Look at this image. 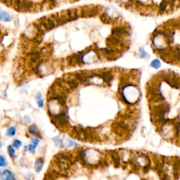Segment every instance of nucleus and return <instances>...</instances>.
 Segmentation results:
<instances>
[{
    "label": "nucleus",
    "mask_w": 180,
    "mask_h": 180,
    "mask_svg": "<svg viewBox=\"0 0 180 180\" xmlns=\"http://www.w3.org/2000/svg\"><path fill=\"white\" fill-rule=\"evenodd\" d=\"M82 158L86 163L91 165L96 164L100 160V153L94 150L89 149L83 153Z\"/></svg>",
    "instance_id": "1"
},
{
    "label": "nucleus",
    "mask_w": 180,
    "mask_h": 180,
    "mask_svg": "<svg viewBox=\"0 0 180 180\" xmlns=\"http://www.w3.org/2000/svg\"><path fill=\"white\" fill-rule=\"evenodd\" d=\"M16 4L19 11H27L33 7V3L28 0H16Z\"/></svg>",
    "instance_id": "2"
},
{
    "label": "nucleus",
    "mask_w": 180,
    "mask_h": 180,
    "mask_svg": "<svg viewBox=\"0 0 180 180\" xmlns=\"http://www.w3.org/2000/svg\"><path fill=\"white\" fill-rule=\"evenodd\" d=\"M137 164L139 165V166L143 168H146L148 165H149V159L145 156H143V154H141L140 156H137Z\"/></svg>",
    "instance_id": "3"
},
{
    "label": "nucleus",
    "mask_w": 180,
    "mask_h": 180,
    "mask_svg": "<svg viewBox=\"0 0 180 180\" xmlns=\"http://www.w3.org/2000/svg\"><path fill=\"white\" fill-rule=\"evenodd\" d=\"M0 180H16V179L11 171L5 170L0 174Z\"/></svg>",
    "instance_id": "4"
},
{
    "label": "nucleus",
    "mask_w": 180,
    "mask_h": 180,
    "mask_svg": "<svg viewBox=\"0 0 180 180\" xmlns=\"http://www.w3.org/2000/svg\"><path fill=\"white\" fill-rule=\"evenodd\" d=\"M0 21L3 22H10L11 21V17L8 13L0 9Z\"/></svg>",
    "instance_id": "5"
},
{
    "label": "nucleus",
    "mask_w": 180,
    "mask_h": 180,
    "mask_svg": "<svg viewBox=\"0 0 180 180\" xmlns=\"http://www.w3.org/2000/svg\"><path fill=\"white\" fill-rule=\"evenodd\" d=\"M100 78H102L105 82H111L112 80V76L108 72H104L100 75Z\"/></svg>",
    "instance_id": "6"
},
{
    "label": "nucleus",
    "mask_w": 180,
    "mask_h": 180,
    "mask_svg": "<svg viewBox=\"0 0 180 180\" xmlns=\"http://www.w3.org/2000/svg\"><path fill=\"white\" fill-rule=\"evenodd\" d=\"M62 144L66 147H70V146H78V143L75 141L70 140L68 139H65L63 141H61Z\"/></svg>",
    "instance_id": "7"
},
{
    "label": "nucleus",
    "mask_w": 180,
    "mask_h": 180,
    "mask_svg": "<svg viewBox=\"0 0 180 180\" xmlns=\"http://www.w3.org/2000/svg\"><path fill=\"white\" fill-rule=\"evenodd\" d=\"M42 168H43V161H42L41 159H38L37 160H36L35 164V168L36 172H40V171L42 170Z\"/></svg>",
    "instance_id": "8"
},
{
    "label": "nucleus",
    "mask_w": 180,
    "mask_h": 180,
    "mask_svg": "<svg viewBox=\"0 0 180 180\" xmlns=\"http://www.w3.org/2000/svg\"><path fill=\"white\" fill-rule=\"evenodd\" d=\"M16 127H11L8 128V129L6 130V134L7 137H14L15 134H16Z\"/></svg>",
    "instance_id": "9"
},
{
    "label": "nucleus",
    "mask_w": 180,
    "mask_h": 180,
    "mask_svg": "<svg viewBox=\"0 0 180 180\" xmlns=\"http://www.w3.org/2000/svg\"><path fill=\"white\" fill-rule=\"evenodd\" d=\"M112 33L113 35H121L123 33H127V31L122 27H116V28L113 30Z\"/></svg>",
    "instance_id": "10"
},
{
    "label": "nucleus",
    "mask_w": 180,
    "mask_h": 180,
    "mask_svg": "<svg viewBox=\"0 0 180 180\" xmlns=\"http://www.w3.org/2000/svg\"><path fill=\"white\" fill-rule=\"evenodd\" d=\"M36 98H37V105H38V107L39 108H42V106H43V100H42V95L41 94L38 93L37 94V96H36Z\"/></svg>",
    "instance_id": "11"
},
{
    "label": "nucleus",
    "mask_w": 180,
    "mask_h": 180,
    "mask_svg": "<svg viewBox=\"0 0 180 180\" xmlns=\"http://www.w3.org/2000/svg\"><path fill=\"white\" fill-rule=\"evenodd\" d=\"M160 66H161V63H160V62L158 59L153 60L151 63V66H152V67L154 68H156V69L159 68L160 67Z\"/></svg>",
    "instance_id": "12"
},
{
    "label": "nucleus",
    "mask_w": 180,
    "mask_h": 180,
    "mask_svg": "<svg viewBox=\"0 0 180 180\" xmlns=\"http://www.w3.org/2000/svg\"><path fill=\"white\" fill-rule=\"evenodd\" d=\"M29 132L33 134H39V130H38V128L36 125H31L29 127Z\"/></svg>",
    "instance_id": "13"
},
{
    "label": "nucleus",
    "mask_w": 180,
    "mask_h": 180,
    "mask_svg": "<svg viewBox=\"0 0 180 180\" xmlns=\"http://www.w3.org/2000/svg\"><path fill=\"white\" fill-rule=\"evenodd\" d=\"M68 85L71 89H76L78 86V83L76 80H70L68 81Z\"/></svg>",
    "instance_id": "14"
},
{
    "label": "nucleus",
    "mask_w": 180,
    "mask_h": 180,
    "mask_svg": "<svg viewBox=\"0 0 180 180\" xmlns=\"http://www.w3.org/2000/svg\"><path fill=\"white\" fill-rule=\"evenodd\" d=\"M168 0H163V1L162 2V3L160 4V10L161 11H163L166 10V8H167V6H168Z\"/></svg>",
    "instance_id": "15"
},
{
    "label": "nucleus",
    "mask_w": 180,
    "mask_h": 180,
    "mask_svg": "<svg viewBox=\"0 0 180 180\" xmlns=\"http://www.w3.org/2000/svg\"><path fill=\"white\" fill-rule=\"evenodd\" d=\"M7 166V162L3 156H0V167Z\"/></svg>",
    "instance_id": "16"
},
{
    "label": "nucleus",
    "mask_w": 180,
    "mask_h": 180,
    "mask_svg": "<svg viewBox=\"0 0 180 180\" xmlns=\"http://www.w3.org/2000/svg\"><path fill=\"white\" fill-rule=\"evenodd\" d=\"M8 152L11 156H14L15 154V150L13 148L12 146H8Z\"/></svg>",
    "instance_id": "17"
},
{
    "label": "nucleus",
    "mask_w": 180,
    "mask_h": 180,
    "mask_svg": "<svg viewBox=\"0 0 180 180\" xmlns=\"http://www.w3.org/2000/svg\"><path fill=\"white\" fill-rule=\"evenodd\" d=\"M139 51H140V53H141V58L146 57L147 53L144 51V49H143V47H141V48H139Z\"/></svg>",
    "instance_id": "18"
},
{
    "label": "nucleus",
    "mask_w": 180,
    "mask_h": 180,
    "mask_svg": "<svg viewBox=\"0 0 180 180\" xmlns=\"http://www.w3.org/2000/svg\"><path fill=\"white\" fill-rule=\"evenodd\" d=\"M21 144H22V143H21V142L19 140H15L14 141V143H13V145H14V146L16 147V149H18V148L21 146Z\"/></svg>",
    "instance_id": "19"
},
{
    "label": "nucleus",
    "mask_w": 180,
    "mask_h": 180,
    "mask_svg": "<svg viewBox=\"0 0 180 180\" xmlns=\"http://www.w3.org/2000/svg\"><path fill=\"white\" fill-rule=\"evenodd\" d=\"M32 142H33V145H35L37 146L38 145V143H39V142H40V140L37 138H36V137H34V138H32Z\"/></svg>",
    "instance_id": "20"
},
{
    "label": "nucleus",
    "mask_w": 180,
    "mask_h": 180,
    "mask_svg": "<svg viewBox=\"0 0 180 180\" xmlns=\"http://www.w3.org/2000/svg\"><path fill=\"white\" fill-rule=\"evenodd\" d=\"M36 147H37L36 146L33 145V144H31V145H29V146H28V150L31 152H32V153H35Z\"/></svg>",
    "instance_id": "21"
},
{
    "label": "nucleus",
    "mask_w": 180,
    "mask_h": 180,
    "mask_svg": "<svg viewBox=\"0 0 180 180\" xmlns=\"http://www.w3.org/2000/svg\"><path fill=\"white\" fill-rule=\"evenodd\" d=\"M102 50L105 52L104 53H106V54H112V53H113V51L110 50V49H103Z\"/></svg>",
    "instance_id": "22"
},
{
    "label": "nucleus",
    "mask_w": 180,
    "mask_h": 180,
    "mask_svg": "<svg viewBox=\"0 0 180 180\" xmlns=\"http://www.w3.org/2000/svg\"><path fill=\"white\" fill-rule=\"evenodd\" d=\"M53 141H54V142H55L56 145H57V146L59 145L60 143H61V141L59 139V137H55L54 139H53Z\"/></svg>",
    "instance_id": "23"
},
{
    "label": "nucleus",
    "mask_w": 180,
    "mask_h": 180,
    "mask_svg": "<svg viewBox=\"0 0 180 180\" xmlns=\"http://www.w3.org/2000/svg\"><path fill=\"white\" fill-rule=\"evenodd\" d=\"M2 146V143L1 141H0V148H1Z\"/></svg>",
    "instance_id": "24"
}]
</instances>
